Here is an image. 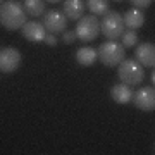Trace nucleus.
I'll return each instance as SVG.
<instances>
[{"instance_id":"obj_7","label":"nucleus","mask_w":155,"mask_h":155,"mask_svg":"<svg viewBox=\"0 0 155 155\" xmlns=\"http://www.w3.org/2000/svg\"><path fill=\"white\" fill-rule=\"evenodd\" d=\"M136 109L143 112H152L155 109V90H153V84L152 86H141L138 88V91L133 93V98Z\"/></svg>"},{"instance_id":"obj_8","label":"nucleus","mask_w":155,"mask_h":155,"mask_svg":"<svg viewBox=\"0 0 155 155\" xmlns=\"http://www.w3.org/2000/svg\"><path fill=\"white\" fill-rule=\"evenodd\" d=\"M41 24L48 33H62V31H66L67 17L59 11H48L41 17Z\"/></svg>"},{"instance_id":"obj_12","label":"nucleus","mask_w":155,"mask_h":155,"mask_svg":"<svg viewBox=\"0 0 155 155\" xmlns=\"http://www.w3.org/2000/svg\"><path fill=\"white\" fill-rule=\"evenodd\" d=\"M110 97L116 104L124 105V104H129V102H131V98H133V90H131V86L126 84V83L114 84L110 88Z\"/></svg>"},{"instance_id":"obj_19","label":"nucleus","mask_w":155,"mask_h":155,"mask_svg":"<svg viewBox=\"0 0 155 155\" xmlns=\"http://www.w3.org/2000/svg\"><path fill=\"white\" fill-rule=\"evenodd\" d=\"M134 5V9H147L153 4V0H129Z\"/></svg>"},{"instance_id":"obj_22","label":"nucleus","mask_w":155,"mask_h":155,"mask_svg":"<svg viewBox=\"0 0 155 155\" xmlns=\"http://www.w3.org/2000/svg\"><path fill=\"white\" fill-rule=\"evenodd\" d=\"M47 2H50V4H57V2H62V0H47Z\"/></svg>"},{"instance_id":"obj_23","label":"nucleus","mask_w":155,"mask_h":155,"mask_svg":"<svg viewBox=\"0 0 155 155\" xmlns=\"http://www.w3.org/2000/svg\"><path fill=\"white\" fill-rule=\"evenodd\" d=\"M2 4H4V0H0V5H2Z\"/></svg>"},{"instance_id":"obj_21","label":"nucleus","mask_w":155,"mask_h":155,"mask_svg":"<svg viewBox=\"0 0 155 155\" xmlns=\"http://www.w3.org/2000/svg\"><path fill=\"white\" fill-rule=\"evenodd\" d=\"M150 83H152V84L155 83V74H153V71H152V74H150Z\"/></svg>"},{"instance_id":"obj_5","label":"nucleus","mask_w":155,"mask_h":155,"mask_svg":"<svg viewBox=\"0 0 155 155\" xmlns=\"http://www.w3.org/2000/svg\"><path fill=\"white\" fill-rule=\"evenodd\" d=\"M78 40L81 41H93L100 35V21L98 17L90 14V16H81L78 19V26L74 29Z\"/></svg>"},{"instance_id":"obj_9","label":"nucleus","mask_w":155,"mask_h":155,"mask_svg":"<svg viewBox=\"0 0 155 155\" xmlns=\"http://www.w3.org/2000/svg\"><path fill=\"white\" fill-rule=\"evenodd\" d=\"M134 61L143 67H153L155 66V45L150 41L140 43L134 48Z\"/></svg>"},{"instance_id":"obj_24","label":"nucleus","mask_w":155,"mask_h":155,"mask_svg":"<svg viewBox=\"0 0 155 155\" xmlns=\"http://www.w3.org/2000/svg\"><path fill=\"white\" fill-rule=\"evenodd\" d=\"M114 2H122V0H114Z\"/></svg>"},{"instance_id":"obj_17","label":"nucleus","mask_w":155,"mask_h":155,"mask_svg":"<svg viewBox=\"0 0 155 155\" xmlns=\"http://www.w3.org/2000/svg\"><path fill=\"white\" fill-rule=\"evenodd\" d=\"M122 38V47L124 48H131V47H136V43H138V33L134 31V29H127V31H122L121 35Z\"/></svg>"},{"instance_id":"obj_10","label":"nucleus","mask_w":155,"mask_h":155,"mask_svg":"<svg viewBox=\"0 0 155 155\" xmlns=\"http://www.w3.org/2000/svg\"><path fill=\"white\" fill-rule=\"evenodd\" d=\"M21 33L28 41H31V43H40V41H43L45 35H47V29L43 28L41 22L29 21V22H24V24H22Z\"/></svg>"},{"instance_id":"obj_14","label":"nucleus","mask_w":155,"mask_h":155,"mask_svg":"<svg viewBox=\"0 0 155 155\" xmlns=\"http://www.w3.org/2000/svg\"><path fill=\"white\" fill-rule=\"evenodd\" d=\"M76 61L79 66H83V67L93 66L95 61H97V50L93 47H81L76 52Z\"/></svg>"},{"instance_id":"obj_20","label":"nucleus","mask_w":155,"mask_h":155,"mask_svg":"<svg viewBox=\"0 0 155 155\" xmlns=\"http://www.w3.org/2000/svg\"><path fill=\"white\" fill-rule=\"evenodd\" d=\"M43 41L48 45V47H55L57 45V38H55V35L54 33H47L45 35V38H43Z\"/></svg>"},{"instance_id":"obj_3","label":"nucleus","mask_w":155,"mask_h":155,"mask_svg":"<svg viewBox=\"0 0 155 155\" xmlns=\"http://www.w3.org/2000/svg\"><path fill=\"white\" fill-rule=\"evenodd\" d=\"M117 67H119L117 74H119V79L122 83L129 84V86H134V84H140L143 81V78H145L143 66H140L134 59H122Z\"/></svg>"},{"instance_id":"obj_6","label":"nucleus","mask_w":155,"mask_h":155,"mask_svg":"<svg viewBox=\"0 0 155 155\" xmlns=\"http://www.w3.org/2000/svg\"><path fill=\"white\" fill-rule=\"evenodd\" d=\"M21 62H22V57L17 48L5 47V48L0 50V72H5V74L16 72L21 66Z\"/></svg>"},{"instance_id":"obj_11","label":"nucleus","mask_w":155,"mask_h":155,"mask_svg":"<svg viewBox=\"0 0 155 155\" xmlns=\"http://www.w3.org/2000/svg\"><path fill=\"white\" fill-rule=\"evenodd\" d=\"M84 2L83 0H64L62 4V14L69 21H78L84 12Z\"/></svg>"},{"instance_id":"obj_4","label":"nucleus","mask_w":155,"mask_h":155,"mask_svg":"<svg viewBox=\"0 0 155 155\" xmlns=\"http://www.w3.org/2000/svg\"><path fill=\"white\" fill-rule=\"evenodd\" d=\"M122 31H124L122 16L116 11H107L104 14V19L100 21V33L104 35L107 40L116 41L117 38H121Z\"/></svg>"},{"instance_id":"obj_18","label":"nucleus","mask_w":155,"mask_h":155,"mask_svg":"<svg viewBox=\"0 0 155 155\" xmlns=\"http://www.w3.org/2000/svg\"><path fill=\"white\" fill-rule=\"evenodd\" d=\"M78 40V36H76V33L74 31H62V41L64 43H67V45H71V43H74Z\"/></svg>"},{"instance_id":"obj_13","label":"nucleus","mask_w":155,"mask_h":155,"mask_svg":"<svg viewBox=\"0 0 155 155\" xmlns=\"http://www.w3.org/2000/svg\"><path fill=\"white\" fill-rule=\"evenodd\" d=\"M122 21H124L126 28L136 31V29H140L145 24V14L141 12V9H129V11H126Z\"/></svg>"},{"instance_id":"obj_16","label":"nucleus","mask_w":155,"mask_h":155,"mask_svg":"<svg viewBox=\"0 0 155 155\" xmlns=\"http://www.w3.org/2000/svg\"><path fill=\"white\" fill-rule=\"evenodd\" d=\"M86 7L93 16H104L109 11V0H86Z\"/></svg>"},{"instance_id":"obj_1","label":"nucleus","mask_w":155,"mask_h":155,"mask_svg":"<svg viewBox=\"0 0 155 155\" xmlns=\"http://www.w3.org/2000/svg\"><path fill=\"white\" fill-rule=\"evenodd\" d=\"M26 11L22 4L16 2V0H7L0 5V24L9 31H16L21 29L22 24L26 22Z\"/></svg>"},{"instance_id":"obj_15","label":"nucleus","mask_w":155,"mask_h":155,"mask_svg":"<svg viewBox=\"0 0 155 155\" xmlns=\"http://www.w3.org/2000/svg\"><path fill=\"white\" fill-rule=\"evenodd\" d=\"M22 7H24L28 16L38 17L45 12V0H24Z\"/></svg>"},{"instance_id":"obj_2","label":"nucleus","mask_w":155,"mask_h":155,"mask_svg":"<svg viewBox=\"0 0 155 155\" xmlns=\"http://www.w3.org/2000/svg\"><path fill=\"white\" fill-rule=\"evenodd\" d=\"M124 55H126L124 47L121 43H117V41H112V40L102 43L97 50V59L107 67H117L119 62L124 59Z\"/></svg>"}]
</instances>
